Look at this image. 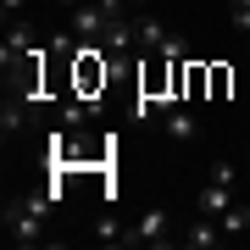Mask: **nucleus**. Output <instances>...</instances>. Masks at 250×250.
<instances>
[{
  "instance_id": "nucleus-1",
  "label": "nucleus",
  "mask_w": 250,
  "mask_h": 250,
  "mask_svg": "<svg viewBox=\"0 0 250 250\" xmlns=\"http://www.w3.org/2000/svg\"><path fill=\"white\" fill-rule=\"evenodd\" d=\"M134 34H139V56L145 50H161V56H172V62L184 56V39L172 34L167 22H156V17H134Z\"/></svg>"
},
{
  "instance_id": "nucleus-2",
  "label": "nucleus",
  "mask_w": 250,
  "mask_h": 250,
  "mask_svg": "<svg viewBox=\"0 0 250 250\" xmlns=\"http://www.w3.org/2000/svg\"><path fill=\"white\" fill-rule=\"evenodd\" d=\"M167 223H172L167 206H150V211H145L139 223L123 233V245H167Z\"/></svg>"
},
{
  "instance_id": "nucleus-3",
  "label": "nucleus",
  "mask_w": 250,
  "mask_h": 250,
  "mask_svg": "<svg viewBox=\"0 0 250 250\" xmlns=\"http://www.w3.org/2000/svg\"><path fill=\"white\" fill-rule=\"evenodd\" d=\"M228 206H233V184L228 178H206V189L195 195V211L200 217H223Z\"/></svg>"
},
{
  "instance_id": "nucleus-4",
  "label": "nucleus",
  "mask_w": 250,
  "mask_h": 250,
  "mask_svg": "<svg viewBox=\"0 0 250 250\" xmlns=\"http://www.w3.org/2000/svg\"><path fill=\"white\" fill-rule=\"evenodd\" d=\"M223 239H228L223 223H217V217H200V211H195V223H189V233H184V245H189V250H217Z\"/></svg>"
},
{
  "instance_id": "nucleus-5",
  "label": "nucleus",
  "mask_w": 250,
  "mask_h": 250,
  "mask_svg": "<svg viewBox=\"0 0 250 250\" xmlns=\"http://www.w3.org/2000/svg\"><path fill=\"white\" fill-rule=\"evenodd\" d=\"M28 111H34V106H28L22 95H6V106H0V134H6V139H17L22 128H28Z\"/></svg>"
},
{
  "instance_id": "nucleus-6",
  "label": "nucleus",
  "mask_w": 250,
  "mask_h": 250,
  "mask_svg": "<svg viewBox=\"0 0 250 250\" xmlns=\"http://www.w3.org/2000/svg\"><path fill=\"white\" fill-rule=\"evenodd\" d=\"M161 128H167L172 139H200V123L189 117V106H167L161 111Z\"/></svg>"
},
{
  "instance_id": "nucleus-7",
  "label": "nucleus",
  "mask_w": 250,
  "mask_h": 250,
  "mask_svg": "<svg viewBox=\"0 0 250 250\" xmlns=\"http://www.w3.org/2000/svg\"><path fill=\"white\" fill-rule=\"evenodd\" d=\"M211 95V62H189V100Z\"/></svg>"
},
{
  "instance_id": "nucleus-8",
  "label": "nucleus",
  "mask_w": 250,
  "mask_h": 250,
  "mask_svg": "<svg viewBox=\"0 0 250 250\" xmlns=\"http://www.w3.org/2000/svg\"><path fill=\"white\" fill-rule=\"evenodd\" d=\"M217 223H223V233H228V239H233V233H250V206H228Z\"/></svg>"
},
{
  "instance_id": "nucleus-9",
  "label": "nucleus",
  "mask_w": 250,
  "mask_h": 250,
  "mask_svg": "<svg viewBox=\"0 0 250 250\" xmlns=\"http://www.w3.org/2000/svg\"><path fill=\"white\" fill-rule=\"evenodd\" d=\"M228 89H233V67L211 62V95H206V100H228Z\"/></svg>"
},
{
  "instance_id": "nucleus-10",
  "label": "nucleus",
  "mask_w": 250,
  "mask_h": 250,
  "mask_svg": "<svg viewBox=\"0 0 250 250\" xmlns=\"http://www.w3.org/2000/svg\"><path fill=\"white\" fill-rule=\"evenodd\" d=\"M95 239H100V245H123V228H117V217H100V223H95Z\"/></svg>"
},
{
  "instance_id": "nucleus-11",
  "label": "nucleus",
  "mask_w": 250,
  "mask_h": 250,
  "mask_svg": "<svg viewBox=\"0 0 250 250\" xmlns=\"http://www.w3.org/2000/svg\"><path fill=\"white\" fill-rule=\"evenodd\" d=\"M0 11H6V22H11V17H22V11H28V0H0Z\"/></svg>"
},
{
  "instance_id": "nucleus-12",
  "label": "nucleus",
  "mask_w": 250,
  "mask_h": 250,
  "mask_svg": "<svg viewBox=\"0 0 250 250\" xmlns=\"http://www.w3.org/2000/svg\"><path fill=\"white\" fill-rule=\"evenodd\" d=\"M56 6H62V11H78V6H83V0H56Z\"/></svg>"
},
{
  "instance_id": "nucleus-13",
  "label": "nucleus",
  "mask_w": 250,
  "mask_h": 250,
  "mask_svg": "<svg viewBox=\"0 0 250 250\" xmlns=\"http://www.w3.org/2000/svg\"><path fill=\"white\" fill-rule=\"evenodd\" d=\"M139 6H145V0H128V11H139Z\"/></svg>"
},
{
  "instance_id": "nucleus-14",
  "label": "nucleus",
  "mask_w": 250,
  "mask_h": 250,
  "mask_svg": "<svg viewBox=\"0 0 250 250\" xmlns=\"http://www.w3.org/2000/svg\"><path fill=\"white\" fill-rule=\"evenodd\" d=\"M245 161H250V150H245Z\"/></svg>"
}]
</instances>
